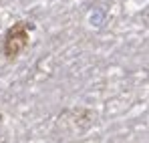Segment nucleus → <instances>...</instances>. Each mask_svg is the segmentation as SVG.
Segmentation results:
<instances>
[{
	"instance_id": "1",
	"label": "nucleus",
	"mask_w": 149,
	"mask_h": 143,
	"mask_svg": "<svg viewBox=\"0 0 149 143\" xmlns=\"http://www.w3.org/2000/svg\"><path fill=\"white\" fill-rule=\"evenodd\" d=\"M32 30V22H20L12 24L6 34H4V40H2V52L8 61H14L16 57H20L24 52V48L28 47V32Z\"/></svg>"
}]
</instances>
